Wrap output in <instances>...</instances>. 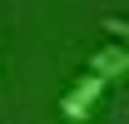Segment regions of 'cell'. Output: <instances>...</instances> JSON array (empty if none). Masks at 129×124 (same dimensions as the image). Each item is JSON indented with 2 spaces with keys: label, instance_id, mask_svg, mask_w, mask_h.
<instances>
[{
  "label": "cell",
  "instance_id": "6da1fadb",
  "mask_svg": "<svg viewBox=\"0 0 129 124\" xmlns=\"http://www.w3.org/2000/svg\"><path fill=\"white\" fill-rule=\"evenodd\" d=\"M104 94H109V84H104V79L80 75L70 89L60 94V119H64V124H89V119L99 114V104H104Z\"/></svg>",
  "mask_w": 129,
  "mask_h": 124
},
{
  "label": "cell",
  "instance_id": "7a4b0ae2",
  "mask_svg": "<svg viewBox=\"0 0 129 124\" xmlns=\"http://www.w3.org/2000/svg\"><path fill=\"white\" fill-rule=\"evenodd\" d=\"M124 70H129V55H124V45H99V50H89V60H84V75H94V79H104V84H114V79H124Z\"/></svg>",
  "mask_w": 129,
  "mask_h": 124
}]
</instances>
